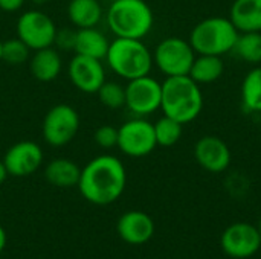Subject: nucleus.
<instances>
[{
    "instance_id": "31",
    "label": "nucleus",
    "mask_w": 261,
    "mask_h": 259,
    "mask_svg": "<svg viewBox=\"0 0 261 259\" xmlns=\"http://www.w3.org/2000/svg\"><path fill=\"white\" fill-rule=\"evenodd\" d=\"M5 246H6V232H5V229L0 226V253L3 252Z\"/></svg>"
},
{
    "instance_id": "32",
    "label": "nucleus",
    "mask_w": 261,
    "mask_h": 259,
    "mask_svg": "<svg viewBox=\"0 0 261 259\" xmlns=\"http://www.w3.org/2000/svg\"><path fill=\"white\" fill-rule=\"evenodd\" d=\"M257 229H258V232H260V235H261V217H260V220H258V224H257Z\"/></svg>"
},
{
    "instance_id": "19",
    "label": "nucleus",
    "mask_w": 261,
    "mask_h": 259,
    "mask_svg": "<svg viewBox=\"0 0 261 259\" xmlns=\"http://www.w3.org/2000/svg\"><path fill=\"white\" fill-rule=\"evenodd\" d=\"M102 15V6L98 0H70L67 5L69 21L76 29L96 27Z\"/></svg>"
},
{
    "instance_id": "15",
    "label": "nucleus",
    "mask_w": 261,
    "mask_h": 259,
    "mask_svg": "<svg viewBox=\"0 0 261 259\" xmlns=\"http://www.w3.org/2000/svg\"><path fill=\"white\" fill-rule=\"evenodd\" d=\"M116 231L127 244L141 246L148 243L154 235V223L151 217L142 211H128L118 220Z\"/></svg>"
},
{
    "instance_id": "22",
    "label": "nucleus",
    "mask_w": 261,
    "mask_h": 259,
    "mask_svg": "<svg viewBox=\"0 0 261 259\" xmlns=\"http://www.w3.org/2000/svg\"><path fill=\"white\" fill-rule=\"evenodd\" d=\"M249 64H261V32H240L231 50Z\"/></svg>"
},
{
    "instance_id": "3",
    "label": "nucleus",
    "mask_w": 261,
    "mask_h": 259,
    "mask_svg": "<svg viewBox=\"0 0 261 259\" xmlns=\"http://www.w3.org/2000/svg\"><path fill=\"white\" fill-rule=\"evenodd\" d=\"M106 20L115 37L142 40L150 34L154 15L145 0H113Z\"/></svg>"
},
{
    "instance_id": "10",
    "label": "nucleus",
    "mask_w": 261,
    "mask_h": 259,
    "mask_svg": "<svg viewBox=\"0 0 261 259\" xmlns=\"http://www.w3.org/2000/svg\"><path fill=\"white\" fill-rule=\"evenodd\" d=\"M162 82L150 75L130 79L125 85V107L138 118H145L161 108Z\"/></svg>"
},
{
    "instance_id": "14",
    "label": "nucleus",
    "mask_w": 261,
    "mask_h": 259,
    "mask_svg": "<svg viewBox=\"0 0 261 259\" xmlns=\"http://www.w3.org/2000/svg\"><path fill=\"white\" fill-rule=\"evenodd\" d=\"M194 159L205 171L213 174L225 172L232 160L228 143L219 136H203L194 145Z\"/></svg>"
},
{
    "instance_id": "11",
    "label": "nucleus",
    "mask_w": 261,
    "mask_h": 259,
    "mask_svg": "<svg viewBox=\"0 0 261 259\" xmlns=\"http://www.w3.org/2000/svg\"><path fill=\"white\" fill-rule=\"evenodd\" d=\"M220 247L225 255L234 259L254 256L261 247V235L257 226L249 223H234L220 237Z\"/></svg>"
},
{
    "instance_id": "24",
    "label": "nucleus",
    "mask_w": 261,
    "mask_h": 259,
    "mask_svg": "<svg viewBox=\"0 0 261 259\" xmlns=\"http://www.w3.org/2000/svg\"><path fill=\"white\" fill-rule=\"evenodd\" d=\"M154 136H156V142L159 147H173L176 145L180 137H182V131H184V125L180 122H177L176 119L170 118V116H162L161 119H158L154 124Z\"/></svg>"
},
{
    "instance_id": "7",
    "label": "nucleus",
    "mask_w": 261,
    "mask_h": 259,
    "mask_svg": "<svg viewBox=\"0 0 261 259\" xmlns=\"http://www.w3.org/2000/svg\"><path fill=\"white\" fill-rule=\"evenodd\" d=\"M80 130V114L69 104H57L47 110L41 124V136L44 142L54 148H60L72 142Z\"/></svg>"
},
{
    "instance_id": "1",
    "label": "nucleus",
    "mask_w": 261,
    "mask_h": 259,
    "mask_svg": "<svg viewBox=\"0 0 261 259\" xmlns=\"http://www.w3.org/2000/svg\"><path fill=\"white\" fill-rule=\"evenodd\" d=\"M125 185L127 171L124 163L116 156L101 154L81 168L78 189L89 203L107 206L122 195Z\"/></svg>"
},
{
    "instance_id": "34",
    "label": "nucleus",
    "mask_w": 261,
    "mask_h": 259,
    "mask_svg": "<svg viewBox=\"0 0 261 259\" xmlns=\"http://www.w3.org/2000/svg\"><path fill=\"white\" fill-rule=\"evenodd\" d=\"M2 43L3 41H0V61H2Z\"/></svg>"
},
{
    "instance_id": "2",
    "label": "nucleus",
    "mask_w": 261,
    "mask_h": 259,
    "mask_svg": "<svg viewBox=\"0 0 261 259\" xmlns=\"http://www.w3.org/2000/svg\"><path fill=\"white\" fill-rule=\"evenodd\" d=\"M161 110L182 125L193 122L203 110V95L200 85L188 75L167 76L162 82Z\"/></svg>"
},
{
    "instance_id": "18",
    "label": "nucleus",
    "mask_w": 261,
    "mask_h": 259,
    "mask_svg": "<svg viewBox=\"0 0 261 259\" xmlns=\"http://www.w3.org/2000/svg\"><path fill=\"white\" fill-rule=\"evenodd\" d=\"M81 168L70 159L58 157L50 160L44 168V179L57 188L78 186Z\"/></svg>"
},
{
    "instance_id": "26",
    "label": "nucleus",
    "mask_w": 261,
    "mask_h": 259,
    "mask_svg": "<svg viewBox=\"0 0 261 259\" xmlns=\"http://www.w3.org/2000/svg\"><path fill=\"white\" fill-rule=\"evenodd\" d=\"M31 49L18 38H9L2 43V61L9 66H21L29 60Z\"/></svg>"
},
{
    "instance_id": "23",
    "label": "nucleus",
    "mask_w": 261,
    "mask_h": 259,
    "mask_svg": "<svg viewBox=\"0 0 261 259\" xmlns=\"http://www.w3.org/2000/svg\"><path fill=\"white\" fill-rule=\"evenodd\" d=\"M242 102L251 113H261V67L251 69L242 82Z\"/></svg>"
},
{
    "instance_id": "27",
    "label": "nucleus",
    "mask_w": 261,
    "mask_h": 259,
    "mask_svg": "<svg viewBox=\"0 0 261 259\" xmlns=\"http://www.w3.org/2000/svg\"><path fill=\"white\" fill-rule=\"evenodd\" d=\"M93 140L102 150H110L118 147V128L112 125H101L93 133Z\"/></svg>"
},
{
    "instance_id": "29",
    "label": "nucleus",
    "mask_w": 261,
    "mask_h": 259,
    "mask_svg": "<svg viewBox=\"0 0 261 259\" xmlns=\"http://www.w3.org/2000/svg\"><path fill=\"white\" fill-rule=\"evenodd\" d=\"M26 0H0V9L3 12H15L21 9Z\"/></svg>"
},
{
    "instance_id": "28",
    "label": "nucleus",
    "mask_w": 261,
    "mask_h": 259,
    "mask_svg": "<svg viewBox=\"0 0 261 259\" xmlns=\"http://www.w3.org/2000/svg\"><path fill=\"white\" fill-rule=\"evenodd\" d=\"M75 41H76V31H73L70 27L57 29L54 47H57L58 50L70 52L75 49Z\"/></svg>"
},
{
    "instance_id": "6",
    "label": "nucleus",
    "mask_w": 261,
    "mask_h": 259,
    "mask_svg": "<svg viewBox=\"0 0 261 259\" xmlns=\"http://www.w3.org/2000/svg\"><path fill=\"white\" fill-rule=\"evenodd\" d=\"M194 58L196 52L193 46L180 37L164 38L153 52V63L165 76L188 75Z\"/></svg>"
},
{
    "instance_id": "25",
    "label": "nucleus",
    "mask_w": 261,
    "mask_h": 259,
    "mask_svg": "<svg viewBox=\"0 0 261 259\" xmlns=\"http://www.w3.org/2000/svg\"><path fill=\"white\" fill-rule=\"evenodd\" d=\"M99 102L112 110L125 107V87L115 81H106L96 92Z\"/></svg>"
},
{
    "instance_id": "8",
    "label": "nucleus",
    "mask_w": 261,
    "mask_h": 259,
    "mask_svg": "<svg viewBox=\"0 0 261 259\" xmlns=\"http://www.w3.org/2000/svg\"><path fill=\"white\" fill-rule=\"evenodd\" d=\"M17 37L31 49L38 50L54 46L57 26L54 20L40 9H29L20 14L15 24Z\"/></svg>"
},
{
    "instance_id": "9",
    "label": "nucleus",
    "mask_w": 261,
    "mask_h": 259,
    "mask_svg": "<svg viewBox=\"0 0 261 259\" xmlns=\"http://www.w3.org/2000/svg\"><path fill=\"white\" fill-rule=\"evenodd\" d=\"M158 147L154 127L144 118H133L118 128V148L128 157H145Z\"/></svg>"
},
{
    "instance_id": "17",
    "label": "nucleus",
    "mask_w": 261,
    "mask_h": 259,
    "mask_svg": "<svg viewBox=\"0 0 261 259\" xmlns=\"http://www.w3.org/2000/svg\"><path fill=\"white\" fill-rule=\"evenodd\" d=\"M229 14L239 32H261V0H234Z\"/></svg>"
},
{
    "instance_id": "21",
    "label": "nucleus",
    "mask_w": 261,
    "mask_h": 259,
    "mask_svg": "<svg viewBox=\"0 0 261 259\" xmlns=\"http://www.w3.org/2000/svg\"><path fill=\"white\" fill-rule=\"evenodd\" d=\"M225 72V63L217 55H199L194 58L188 76L200 84H211L222 78Z\"/></svg>"
},
{
    "instance_id": "30",
    "label": "nucleus",
    "mask_w": 261,
    "mask_h": 259,
    "mask_svg": "<svg viewBox=\"0 0 261 259\" xmlns=\"http://www.w3.org/2000/svg\"><path fill=\"white\" fill-rule=\"evenodd\" d=\"M8 176H9V174H8L6 166H5V163H3V160H2V162H0V185L6 180Z\"/></svg>"
},
{
    "instance_id": "13",
    "label": "nucleus",
    "mask_w": 261,
    "mask_h": 259,
    "mask_svg": "<svg viewBox=\"0 0 261 259\" xmlns=\"http://www.w3.org/2000/svg\"><path fill=\"white\" fill-rule=\"evenodd\" d=\"M44 154L41 147L34 140H20L8 148L3 163L9 176L26 177L34 174L43 163Z\"/></svg>"
},
{
    "instance_id": "35",
    "label": "nucleus",
    "mask_w": 261,
    "mask_h": 259,
    "mask_svg": "<svg viewBox=\"0 0 261 259\" xmlns=\"http://www.w3.org/2000/svg\"><path fill=\"white\" fill-rule=\"evenodd\" d=\"M110 2H113V0H110Z\"/></svg>"
},
{
    "instance_id": "12",
    "label": "nucleus",
    "mask_w": 261,
    "mask_h": 259,
    "mask_svg": "<svg viewBox=\"0 0 261 259\" xmlns=\"http://www.w3.org/2000/svg\"><path fill=\"white\" fill-rule=\"evenodd\" d=\"M67 76L75 89L83 93L93 95L106 82V69L102 60L75 53L69 61Z\"/></svg>"
},
{
    "instance_id": "5",
    "label": "nucleus",
    "mask_w": 261,
    "mask_h": 259,
    "mask_svg": "<svg viewBox=\"0 0 261 259\" xmlns=\"http://www.w3.org/2000/svg\"><path fill=\"white\" fill-rule=\"evenodd\" d=\"M239 34L231 18L210 17L193 27L188 41L199 55L222 56L232 50Z\"/></svg>"
},
{
    "instance_id": "20",
    "label": "nucleus",
    "mask_w": 261,
    "mask_h": 259,
    "mask_svg": "<svg viewBox=\"0 0 261 259\" xmlns=\"http://www.w3.org/2000/svg\"><path fill=\"white\" fill-rule=\"evenodd\" d=\"M110 41L107 37L96 27H84L76 29V41H75V53L104 60L109 50Z\"/></svg>"
},
{
    "instance_id": "4",
    "label": "nucleus",
    "mask_w": 261,
    "mask_h": 259,
    "mask_svg": "<svg viewBox=\"0 0 261 259\" xmlns=\"http://www.w3.org/2000/svg\"><path fill=\"white\" fill-rule=\"evenodd\" d=\"M104 60L113 73L127 81L150 75L154 64L150 49L144 44L142 40L136 38L116 37L113 41H110Z\"/></svg>"
},
{
    "instance_id": "16",
    "label": "nucleus",
    "mask_w": 261,
    "mask_h": 259,
    "mask_svg": "<svg viewBox=\"0 0 261 259\" xmlns=\"http://www.w3.org/2000/svg\"><path fill=\"white\" fill-rule=\"evenodd\" d=\"M29 69L32 76L41 82H50L57 79L63 69V60L58 49L49 46L34 50V55L29 61Z\"/></svg>"
},
{
    "instance_id": "33",
    "label": "nucleus",
    "mask_w": 261,
    "mask_h": 259,
    "mask_svg": "<svg viewBox=\"0 0 261 259\" xmlns=\"http://www.w3.org/2000/svg\"><path fill=\"white\" fill-rule=\"evenodd\" d=\"M34 3H37V5H41V3H44V0H32Z\"/></svg>"
}]
</instances>
